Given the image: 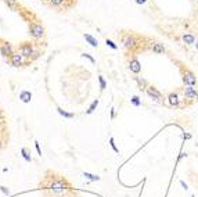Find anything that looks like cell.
Listing matches in <instances>:
<instances>
[{"instance_id":"1","label":"cell","mask_w":198,"mask_h":197,"mask_svg":"<svg viewBox=\"0 0 198 197\" xmlns=\"http://www.w3.org/2000/svg\"><path fill=\"white\" fill-rule=\"evenodd\" d=\"M29 33L35 39H40V38L44 36V27L40 25V24H35L33 22V24L29 25Z\"/></svg>"},{"instance_id":"2","label":"cell","mask_w":198,"mask_h":197,"mask_svg":"<svg viewBox=\"0 0 198 197\" xmlns=\"http://www.w3.org/2000/svg\"><path fill=\"white\" fill-rule=\"evenodd\" d=\"M50 189L54 190L55 193H64V192H67V190H68V185H67V182H65V180H63V179H58V180H54V182H51Z\"/></svg>"},{"instance_id":"3","label":"cell","mask_w":198,"mask_h":197,"mask_svg":"<svg viewBox=\"0 0 198 197\" xmlns=\"http://www.w3.org/2000/svg\"><path fill=\"white\" fill-rule=\"evenodd\" d=\"M147 94L154 100V101H156V103H162V94H161V92L159 90H156L154 86H148L147 88Z\"/></svg>"},{"instance_id":"4","label":"cell","mask_w":198,"mask_h":197,"mask_svg":"<svg viewBox=\"0 0 198 197\" xmlns=\"http://www.w3.org/2000/svg\"><path fill=\"white\" fill-rule=\"evenodd\" d=\"M10 61L13 67H21L24 64V56L21 53H13L10 56Z\"/></svg>"},{"instance_id":"5","label":"cell","mask_w":198,"mask_h":197,"mask_svg":"<svg viewBox=\"0 0 198 197\" xmlns=\"http://www.w3.org/2000/svg\"><path fill=\"white\" fill-rule=\"evenodd\" d=\"M123 46H125L126 49H133V47L137 46V39H136L135 36H132V35L125 36L123 38Z\"/></svg>"},{"instance_id":"6","label":"cell","mask_w":198,"mask_h":197,"mask_svg":"<svg viewBox=\"0 0 198 197\" xmlns=\"http://www.w3.org/2000/svg\"><path fill=\"white\" fill-rule=\"evenodd\" d=\"M183 82L186 83L187 86H194L195 82H197V79H195V76H194V74L187 71V72L184 74V76H183Z\"/></svg>"},{"instance_id":"7","label":"cell","mask_w":198,"mask_h":197,"mask_svg":"<svg viewBox=\"0 0 198 197\" xmlns=\"http://www.w3.org/2000/svg\"><path fill=\"white\" fill-rule=\"evenodd\" d=\"M129 70H130L133 74H139L141 71V64H140V61H139L137 58L130 60V62H129Z\"/></svg>"},{"instance_id":"8","label":"cell","mask_w":198,"mask_h":197,"mask_svg":"<svg viewBox=\"0 0 198 197\" xmlns=\"http://www.w3.org/2000/svg\"><path fill=\"white\" fill-rule=\"evenodd\" d=\"M20 53H21L24 57H29L31 54H33V47H32L31 43H25L20 47Z\"/></svg>"},{"instance_id":"9","label":"cell","mask_w":198,"mask_h":197,"mask_svg":"<svg viewBox=\"0 0 198 197\" xmlns=\"http://www.w3.org/2000/svg\"><path fill=\"white\" fill-rule=\"evenodd\" d=\"M0 53L4 56V57H9L13 54V47H11L10 43H7V42H4L1 46H0Z\"/></svg>"},{"instance_id":"10","label":"cell","mask_w":198,"mask_h":197,"mask_svg":"<svg viewBox=\"0 0 198 197\" xmlns=\"http://www.w3.org/2000/svg\"><path fill=\"white\" fill-rule=\"evenodd\" d=\"M20 99H21L22 103H29L32 99V93L29 90H22L21 93H20Z\"/></svg>"},{"instance_id":"11","label":"cell","mask_w":198,"mask_h":197,"mask_svg":"<svg viewBox=\"0 0 198 197\" xmlns=\"http://www.w3.org/2000/svg\"><path fill=\"white\" fill-rule=\"evenodd\" d=\"M198 92L193 88V86H187L186 88V90H184V96L187 97V99H193V97H197Z\"/></svg>"},{"instance_id":"12","label":"cell","mask_w":198,"mask_h":197,"mask_svg":"<svg viewBox=\"0 0 198 197\" xmlns=\"http://www.w3.org/2000/svg\"><path fill=\"white\" fill-rule=\"evenodd\" d=\"M152 52L155 53V54H164L165 47H164L162 43H154V44H152Z\"/></svg>"},{"instance_id":"13","label":"cell","mask_w":198,"mask_h":197,"mask_svg":"<svg viewBox=\"0 0 198 197\" xmlns=\"http://www.w3.org/2000/svg\"><path fill=\"white\" fill-rule=\"evenodd\" d=\"M83 38L86 39V42H89V43H90L93 47H97V46H98V42H97V39H96V38H93L92 35H89V33H84Z\"/></svg>"},{"instance_id":"14","label":"cell","mask_w":198,"mask_h":197,"mask_svg":"<svg viewBox=\"0 0 198 197\" xmlns=\"http://www.w3.org/2000/svg\"><path fill=\"white\" fill-rule=\"evenodd\" d=\"M168 101H169L170 105H177V104H179V97H177V94L176 93H170L169 96H168Z\"/></svg>"},{"instance_id":"15","label":"cell","mask_w":198,"mask_h":197,"mask_svg":"<svg viewBox=\"0 0 198 197\" xmlns=\"http://www.w3.org/2000/svg\"><path fill=\"white\" fill-rule=\"evenodd\" d=\"M183 42L186 43V44H193V43H195V38L193 36V35H183Z\"/></svg>"},{"instance_id":"16","label":"cell","mask_w":198,"mask_h":197,"mask_svg":"<svg viewBox=\"0 0 198 197\" xmlns=\"http://www.w3.org/2000/svg\"><path fill=\"white\" fill-rule=\"evenodd\" d=\"M4 1H6V4H7L9 7H11L13 10H17V9L20 7V4H18L17 0H4Z\"/></svg>"},{"instance_id":"17","label":"cell","mask_w":198,"mask_h":197,"mask_svg":"<svg viewBox=\"0 0 198 197\" xmlns=\"http://www.w3.org/2000/svg\"><path fill=\"white\" fill-rule=\"evenodd\" d=\"M97 105H98V99H96L93 103L90 104V107L86 110V114H92V113H94V110L97 108Z\"/></svg>"},{"instance_id":"18","label":"cell","mask_w":198,"mask_h":197,"mask_svg":"<svg viewBox=\"0 0 198 197\" xmlns=\"http://www.w3.org/2000/svg\"><path fill=\"white\" fill-rule=\"evenodd\" d=\"M83 176L86 178V179H89V180H92V182H97V180H100V176L93 175V174H89V172H83Z\"/></svg>"},{"instance_id":"19","label":"cell","mask_w":198,"mask_h":197,"mask_svg":"<svg viewBox=\"0 0 198 197\" xmlns=\"http://www.w3.org/2000/svg\"><path fill=\"white\" fill-rule=\"evenodd\" d=\"M21 156H22V158H24L26 163H32V158H31V156L28 154V151H26V149H25V147H22V149H21Z\"/></svg>"},{"instance_id":"20","label":"cell","mask_w":198,"mask_h":197,"mask_svg":"<svg viewBox=\"0 0 198 197\" xmlns=\"http://www.w3.org/2000/svg\"><path fill=\"white\" fill-rule=\"evenodd\" d=\"M57 111H58V114H61L63 117H65V118H69V119H72L75 115L71 114V113H67V111H64V110H61V108H57Z\"/></svg>"},{"instance_id":"21","label":"cell","mask_w":198,"mask_h":197,"mask_svg":"<svg viewBox=\"0 0 198 197\" xmlns=\"http://www.w3.org/2000/svg\"><path fill=\"white\" fill-rule=\"evenodd\" d=\"M130 101H132V104L136 105V107H140V105H141V100H140L137 96H133V97L130 99Z\"/></svg>"},{"instance_id":"22","label":"cell","mask_w":198,"mask_h":197,"mask_svg":"<svg viewBox=\"0 0 198 197\" xmlns=\"http://www.w3.org/2000/svg\"><path fill=\"white\" fill-rule=\"evenodd\" d=\"M98 82H100V89H101V90H104L105 88H107V82L104 81V78H103L101 75L98 76Z\"/></svg>"},{"instance_id":"23","label":"cell","mask_w":198,"mask_h":197,"mask_svg":"<svg viewBox=\"0 0 198 197\" xmlns=\"http://www.w3.org/2000/svg\"><path fill=\"white\" fill-rule=\"evenodd\" d=\"M110 146L112 147V150H114L115 153H119V149L115 146V140H114V137H110Z\"/></svg>"},{"instance_id":"24","label":"cell","mask_w":198,"mask_h":197,"mask_svg":"<svg viewBox=\"0 0 198 197\" xmlns=\"http://www.w3.org/2000/svg\"><path fill=\"white\" fill-rule=\"evenodd\" d=\"M105 43H107V46H110V47H111V49H114V50H116V49H118V46H116V44H115L112 40H110V39H107V40H105Z\"/></svg>"},{"instance_id":"25","label":"cell","mask_w":198,"mask_h":197,"mask_svg":"<svg viewBox=\"0 0 198 197\" xmlns=\"http://www.w3.org/2000/svg\"><path fill=\"white\" fill-rule=\"evenodd\" d=\"M65 0H50V3H51L53 6H61Z\"/></svg>"},{"instance_id":"26","label":"cell","mask_w":198,"mask_h":197,"mask_svg":"<svg viewBox=\"0 0 198 197\" xmlns=\"http://www.w3.org/2000/svg\"><path fill=\"white\" fill-rule=\"evenodd\" d=\"M82 57L87 58V60H90V61H92V64H94V62H96V60H94V58L92 57V56H90V54H86V53H83V54H82Z\"/></svg>"},{"instance_id":"27","label":"cell","mask_w":198,"mask_h":197,"mask_svg":"<svg viewBox=\"0 0 198 197\" xmlns=\"http://www.w3.org/2000/svg\"><path fill=\"white\" fill-rule=\"evenodd\" d=\"M0 190H1V192H3L6 196H9V194H10V190H9V189H7L6 186H0Z\"/></svg>"},{"instance_id":"28","label":"cell","mask_w":198,"mask_h":197,"mask_svg":"<svg viewBox=\"0 0 198 197\" xmlns=\"http://www.w3.org/2000/svg\"><path fill=\"white\" fill-rule=\"evenodd\" d=\"M35 147H36V151H38V154H39V156H42V150H40V146H39V143H38V142H35Z\"/></svg>"},{"instance_id":"29","label":"cell","mask_w":198,"mask_h":197,"mask_svg":"<svg viewBox=\"0 0 198 197\" xmlns=\"http://www.w3.org/2000/svg\"><path fill=\"white\" fill-rule=\"evenodd\" d=\"M180 185L183 186V189H186V190H187V189H188V187H187V185H186V183H184L183 180H180Z\"/></svg>"},{"instance_id":"30","label":"cell","mask_w":198,"mask_h":197,"mask_svg":"<svg viewBox=\"0 0 198 197\" xmlns=\"http://www.w3.org/2000/svg\"><path fill=\"white\" fill-rule=\"evenodd\" d=\"M146 1H147V0H136V3H137V4H144Z\"/></svg>"},{"instance_id":"31","label":"cell","mask_w":198,"mask_h":197,"mask_svg":"<svg viewBox=\"0 0 198 197\" xmlns=\"http://www.w3.org/2000/svg\"><path fill=\"white\" fill-rule=\"evenodd\" d=\"M183 157H187V154H186V153H182V154H180V157H179V160H182Z\"/></svg>"},{"instance_id":"32","label":"cell","mask_w":198,"mask_h":197,"mask_svg":"<svg viewBox=\"0 0 198 197\" xmlns=\"http://www.w3.org/2000/svg\"><path fill=\"white\" fill-rule=\"evenodd\" d=\"M195 47H197V50H198V42H197V43H195Z\"/></svg>"},{"instance_id":"33","label":"cell","mask_w":198,"mask_h":197,"mask_svg":"<svg viewBox=\"0 0 198 197\" xmlns=\"http://www.w3.org/2000/svg\"><path fill=\"white\" fill-rule=\"evenodd\" d=\"M0 121H1V111H0Z\"/></svg>"},{"instance_id":"34","label":"cell","mask_w":198,"mask_h":197,"mask_svg":"<svg viewBox=\"0 0 198 197\" xmlns=\"http://www.w3.org/2000/svg\"><path fill=\"white\" fill-rule=\"evenodd\" d=\"M193 197H194V196H193Z\"/></svg>"}]
</instances>
